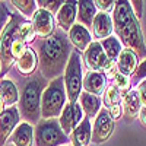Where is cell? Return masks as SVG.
Instances as JSON below:
<instances>
[{
    "mask_svg": "<svg viewBox=\"0 0 146 146\" xmlns=\"http://www.w3.org/2000/svg\"><path fill=\"white\" fill-rule=\"evenodd\" d=\"M34 47L38 56L40 73L44 76V79L53 80L62 76L73 51L66 32L56 28L51 36L35 41Z\"/></svg>",
    "mask_w": 146,
    "mask_h": 146,
    "instance_id": "6da1fadb",
    "label": "cell"
},
{
    "mask_svg": "<svg viewBox=\"0 0 146 146\" xmlns=\"http://www.w3.org/2000/svg\"><path fill=\"white\" fill-rule=\"evenodd\" d=\"M113 23L117 38L124 45L135 53L139 58H146V44L140 29L139 19L135 16L130 6V2L118 0L113 12Z\"/></svg>",
    "mask_w": 146,
    "mask_h": 146,
    "instance_id": "7a4b0ae2",
    "label": "cell"
},
{
    "mask_svg": "<svg viewBox=\"0 0 146 146\" xmlns=\"http://www.w3.org/2000/svg\"><path fill=\"white\" fill-rule=\"evenodd\" d=\"M45 79L41 73L28 79L21 89L19 96V113L22 118L32 124H38L41 120V95L44 91Z\"/></svg>",
    "mask_w": 146,
    "mask_h": 146,
    "instance_id": "3957f363",
    "label": "cell"
},
{
    "mask_svg": "<svg viewBox=\"0 0 146 146\" xmlns=\"http://www.w3.org/2000/svg\"><path fill=\"white\" fill-rule=\"evenodd\" d=\"M67 104L64 78L60 76L48 82L41 95V117L44 120L57 118Z\"/></svg>",
    "mask_w": 146,
    "mask_h": 146,
    "instance_id": "277c9868",
    "label": "cell"
},
{
    "mask_svg": "<svg viewBox=\"0 0 146 146\" xmlns=\"http://www.w3.org/2000/svg\"><path fill=\"white\" fill-rule=\"evenodd\" d=\"M27 19L21 16L19 13H12L6 27L3 28L0 34V66H2V73H0V79H3L5 75H7L10 67L13 66L15 58L12 56V44H13L16 31L21 23H23Z\"/></svg>",
    "mask_w": 146,
    "mask_h": 146,
    "instance_id": "5b68a950",
    "label": "cell"
},
{
    "mask_svg": "<svg viewBox=\"0 0 146 146\" xmlns=\"http://www.w3.org/2000/svg\"><path fill=\"white\" fill-rule=\"evenodd\" d=\"M64 88L67 94V101L75 104L79 101L83 92V73H82V56L80 51L73 50L64 70Z\"/></svg>",
    "mask_w": 146,
    "mask_h": 146,
    "instance_id": "8992f818",
    "label": "cell"
},
{
    "mask_svg": "<svg viewBox=\"0 0 146 146\" xmlns=\"http://www.w3.org/2000/svg\"><path fill=\"white\" fill-rule=\"evenodd\" d=\"M69 136L60 127L57 118L40 120L34 129V145L35 146H64L69 145Z\"/></svg>",
    "mask_w": 146,
    "mask_h": 146,
    "instance_id": "52a82bcc",
    "label": "cell"
},
{
    "mask_svg": "<svg viewBox=\"0 0 146 146\" xmlns=\"http://www.w3.org/2000/svg\"><path fill=\"white\" fill-rule=\"evenodd\" d=\"M115 129V121L111 118L108 110L102 108L100 114L96 115V118L94 120V126H92V140L91 143L95 145H102L105 143L111 135L114 133Z\"/></svg>",
    "mask_w": 146,
    "mask_h": 146,
    "instance_id": "ba28073f",
    "label": "cell"
},
{
    "mask_svg": "<svg viewBox=\"0 0 146 146\" xmlns=\"http://www.w3.org/2000/svg\"><path fill=\"white\" fill-rule=\"evenodd\" d=\"M83 118H85V113H83L79 101L75 104H70L67 101V104L64 105L62 114L58 117V123H60V127L63 129V131L69 136L82 123Z\"/></svg>",
    "mask_w": 146,
    "mask_h": 146,
    "instance_id": "9c48e42d",
    "label": "cell"
},
{
    "mask_svg": "<svg viewBox=\"0 0 146 146\" xmlns=\"http://www.w3.org/2000/svg\"><path fill=\"white\" fill-rule=\"evenodd\" d=\"M31 22L34 25L36 38H40V40H45L48 36H51L56 31V22H54L53 13H50V12H47L44 9L36 10Z\"/></svg>",
    "mask_w": 146,
    "mask_h": 146,
    "instance_id": "30bf717a",
    "label": "cell"
},
{
    "mask_svg": "<svg viewBox=\"0 0 146 146\" xmlns=\"http://www.w3.org/2000/svg\"><path fill=\"white\" fill-rule=\"evenodd\" d=\"M83 62L88 72H102L108 58L100 41H92V44L83 53Z\"/></svg>",
    "mask_w": 146,
    "mask_h": 146,
    "instance_id": "8fae6325",
    "label": "cell"
},
{
    "mask_svg": "<svg viewBox=\"0 0 146 146\" xmlns=\"http://www.w3.org/2000/svg\"><path fill=\"white\" fill-rule=\"evenodd\" d=\"M21 113L18 107L7 108L6 111L0 115V146H5L9 137L13 135L15 129L21 124L19 123Z\"/></svg>",
    "mask_w": 146,
    "mask_h": 146,
    "instance_id": "7c38bea8",
    "label": "cell"
},
{
    "mask_svg": "<svg viewBox=\"0 0 146 146\" xmlns=\"http://www.w3.org/2000/svg\"><path fill=\"white\" fill-rule=\"evenodd\" d=\"M76 19H78V2H64L56 15L57 27L67 34L72 29V27L75 25Z\"/></svg>",
    "mask_w": 146,
    "mask_h": 146,
    "instance_id": "4fadbf2b",
    "label": "cell"
},
{
    "mask_svg": "<svg viewBox=\"0 0 146 146\" xmlns=\"http://www.w3.org/2000/svg\"><path fill=\"white\" fill-rule=\"evenodd\" d=\"M38 66V56L32 47H28L27 51L21 56V58L16 60V70L22 78H32Z\"/></svg>",
    "mask_w": 146,
    "mask_h": 146,
    "instance_id": "5bb4252c",
    "label": "cell"
},
{
    "mask_svg": "<svg viewBox=\"0 0 146 146\" xmlns=\"http://www.w3.org/2000/svg\"><path fill=\"white\" fill-rule=\"evenodd\" d=\"M114 31V23H113V16L110 13H104V12H98L94 19L92 25V32L95 40H105L108 36L113 35Z\"/></svg>",
    "mask_w": 146,
    "mask_h": 146,
    "instance_id": "9a60e30c",
    "label": "cell"
},
{
    "mask_svg": "<svg viewBox=\"0 0 146 146\" xmlns=\"http://www.w3.org/2000/svg\"><path fill=\"white\" fill-rule=\"evenodd\" d=\"M107 78L102 72H88L83 78V91L95 96L104 95L107 89Z\"/></svg>",
    "mask_w": 146,
    "mask_h": 146,
    "instance_id": "2e32d148",
    "label": "cell"
},
{
    "mask_svg": "<svg viewBox=\"0 0 146 146\" xmlns=\"http://www.w3.org/2000/svg\"><path fill=\"white\" fill-rule=\"evenodd\" d=\"M69 36V41L70 44L76 48L78 51H86V48L92 44V38H91V34H89V29H86L83 25L80 23H75L72 27V29L69 31L67 34Z\"/></svg>",
    "mask_w": 146,
    "mask_h": 146,
    "instance_id": "e0dca14e",
    "label": "cell"
},
{
    "mask_svg": "<svg viewBox=\"0 0 146 146\" xmlns=\"http://www.w3.org/2000/svg\"><path fill=\"white\" fill-rule=\"evenodd\" d=\"M139 66V57L133 53L129 48H123V51L120 53L118 58H117V70L121 75L130 76L135 73V70Z\"/></svg>",
    "mask_w": 146,
    "mask_h": 146,
    "instance_id": "ac0fdd59",
    "label": "cell"
},
{
    "mask_svg": "<svg viewBox=\"0 0 146 146\" xmlns=\"http://www.w3.org/2000/svg\"><path fill=\"white\" fill-rule=\"evenodd\" d=\"M72 145L75 146H88L92 140V127H91V118L85 115L82 123L73 130L70 135Z\"/></svg>",
    "mask_w": 146,
    "mask_h": 146,
    "instance_id": "d6986e66",
    "label": "cell"
},
{
    "mask_svg": "<svg viewBox=\"0 0 146 146\" xmlns=\"http://www.w3.org/2000/svg\"><path fill=\"white\" fill-rule=\"evenodd\" d=\"M10 143L13 146H32L34 145V129L29 123H21L13 135L10 136Z\"/></svg>",
    "mask_w": 146,
    "mask_h": 146,
    "instance_id": "ffe728a7",
    "label": "cell"
},
{
    "mask_svg": "<svg viewBox=\"0 0 146 146\" xmlns=\"http://www.w3.org/2000/svg\"><path fill=\"white\" fill-rule=\"evenodd\" d=\"M79 104H80V107L83 110L85 115L89 117V118H96V115H98L100 111L102 110L101 108L102 102H101L100 96H95V95H92L89 92H85V91L80 94Z\"/></svg>",
    "mask_w": 146,
    "mask_h": 146,
    "instance_id": "44dd1931",
    "label": "cell"
},
{
    "mask_svg": "<svg viewBox=\"0 0 146 146\" xmlns=\"http://www.w3.org/2000/svg\"><path fill=\"white\" fill-rule=\"evenodd\" d=\"M96 7L94 2L89 0H80L78 2V21L85 28H91L94 25V19L96 16Z\"/></svg>",
    "mask_w": 146,
    "mask_h": 146,
    "instance_id": "7402d4cb",
    "label": "cell"
},
{
    "mask_svg": "<svg viewBox=\"0 0 146 146\" xmlns=\"http://www.w3.org/2000/svg\"><path fill=\"white\" fill-rule=\"evenodd\" d=\"M0 96L3 98L6 108H12L19 102V92L12 79H0Z\"/></svg>",
    "mask_w": 146,
    "mask_h": 146,
    "instance_id": "603a6c76",
    "label": "cell"
},
{
    "mask_svg": "<svg viewBox=\"0 0 146 146\" xmlns=\"http://www.w3.org/2000/svg\"><path fill=\"white\" fill-rule=\"evenodd\" d=\"M123 110L124 114L129 120H133L139 117L140 110H142V104H140V98L137 89H130V92H127L123 98Z\"/></svg>",
    "mask_w": 146,
    "mask_h": 146,
    "instance_id": "cb8c5ba5",
    "label": "cell"
},
{
    "mask_svg": "<svg viewBox=\"0 0 146 146\" xmlns=\"http://www.w3.org/2000/svg\"><path fill=\"white\" fill-rule=\"evenodd\" d=\"M101 45H102L104 51H105V56H107V58L110 60V62H117L120 53L123 51V47H121L123 44L120 42V40L115 38L114 35H111V36H108V38L102 40Z\"/></svg>",
    "mask_w": 146,
    "mask_h": 146,
    "instance_id": "d4e9b609",
    "label": "cell"
},
{
    "mask_svg": "<svg viewBox=\"0 0 146 146\" xmlns=\"http://www.w3.org/2000/svg\"><path fill=\"white\" fill-rule=\"evenodd\" d=\"M13 5L19 13L25 15V16H34L35 12L38 10V5H36L35 0H12L10 2Z\"/></svg>",
    "mask_w": 146,
    "mask_h": 146,
    "instance_id": "484cf974",
    "label": "cell"
},
{
    "mask_svg": "<svg viewBox=\"0 0 146 146\" xmlns=\"http://www.w3.org/2000/svg\"><path fill=\"white\" fill-rule=\"evenodd\" d=\"M121 96H123L121 92L114 86V85H110V86H107V89L104 92V107L108 110V108H111L113 105L121 104V101H123Z\"/></svg>",
    "mask_w": 146,
    "mask_h": 146,
    "instance_id": "4316f807",
    "label": "cell"
},
{
    "mask_svg": "<svg viewBox=\"0 0 146 146\" xmlns=\"http://www.w3.org/2000/svg\"><path fill=\"white\" fill-rule=\"evenodd\" d=\"M16 36H18V38H21L22 41H25L27 44L34 42L35 38H36V34H35V31H34L32 22L25 21L23 23H21L19 28H18V31H16Z\"/></svg>",
    "mask_w": 146,
    "mask_h": 146,
    "instance_id": "83f0119b",
    "label": "cell"
},
{
    "mask_svg": "<svg viewBox=\"0 0 146 146\" xmlns=\"http://www.w3.org/2000/svg\"><path fill=\"white\" fill-rule=\"evenodd\" d=\"M113 80H114V86L121 92V95H126L127 92H130V88H131V78L130 76L117 73Z\"/></svg>",
    "mask_w": 146,
    "mask_h": 146,
    "instance_id": "f1b7e54d",
    "label": "cell"
},
{
    "mask_svg": "<svg viewBox=\"0 0 146 146\" xmlns=\"http://www.w3.org/2000/svg\"><path fill=\"white\" fill-rule=\"evenodd\" d=\"M64 2H60V0H38L36 5H38V9H44L50 13H56L60 10V7L63 6Z\"/></svg>",
    "mask_w": 146,
    "mask_h": 146,
    "instance_id": "f546056e",
    "label": "cell"
},
{
    "mask_svg": "<svg viewBox=\"0 0 146 146\" xmlns=\"http://www.w3.org/2000/svg\"><path fill=\"white\" fill-rule=\"evenodd\" d=\"M27 48H28V47H27V42H25V41H22L21 38H18V36L15 35L13 44H12V56H13L15 62L21 58V56L27 51Z\"/></svg>",
    "mask_w": 146,
    "mask_h": 146,
    "instance_id": "4dcf8cb0",
    "label": "cell"
},
{
    "mask_svg": "<svg viewBox=\"0 0 146 146\" xmlns=\"http://www.w3.org/2000/svg\"><path fill=\"white\" fill-rule=\"evenodd\" d=\"M146 79V58L145 60H142V62L139 63V66H137V69L135 70V73L131 75V83H140L142 80H145Z\"/></svg>",
    "mask_w": 146,
    "mask_h": 146,
    "instance_id": "1f68e13d",
    "label": "cell"
},
{
    "mask_svg": "<svg viewBox=\"0 0 146 146\" xmlns=\"http://www.w3.org/2000/svg\"><path fill=\"white\" fill-rule=\"evenodd\" d=\"M94 3H95V7L100 9V12H104V13L114 12V7H115L114 0H95Z\"/></svg>",
    "mask_w": 146,
    "mask_h": 146,
    "instance_id": "d6a6232c",
    "label": "cell"
},
{
    "mask_svg": "<svg viewBox=\"0 0 146 146\" xmlns=\"http://www.w3.org/2000/svg\"><path fill=\"white\" fill-rule=\"evenodd\" d=\"M102 73L105 75L107 79H114L115 75L118 73V70H117V62H110V60H108L107 64L102 69Z\"/></svg>",
    "mask_w": 146,
    "mask_h": 146,
    "instance_id": "836d02e7",
    "label": "cell"
},
{
    "mask_svg": "<svg viewBox=\"0 0 146 146\" xmlns=\"http://www.w3.org/2000/svg\"><path fill=\"white\" fill-rule=\"evenodd\" d=\"M10 15H12V13L9 12V9L6 7V5H5L3 2H0V34H2L3 28L6 27V23H7Z\"/></svg>",
    "mask_w": 146,
    "mask_h": 146,
    "instance_id": "e575fe53",
    "label": "cell"
},
{
    "mask_svg": "<svg viewBox=\"0 0 146 146\" xmlns=\"http://www.w3.org/2000/svg\"><path fill=\"white\" fill-rule=\"evenodd\" d=\"M130 6H131V10L135 13V16L137 19H140L142 13H143V2H140V0H133V2H130Z\"/></svg>",
    "mask_w": 146,
    "mask_h": 146,
    "instance_id": "d590c367",
    "label": "cell"
},
{
    "mask_svg": "<svg viewBox=\"0 0 146 146\" xmlns=\"http://www.w3.org/2000/svg\"><path fill=\"white\" fill-rule=\"evenodd\" d=\"M108 113H110V115H111V118L115 121L123 115L124 110H123V107H121V104H118V105H113L111 108H108Z\"/></svg>",
    "mask_w": 146,
    "mask_h": 146,
    "instance_id": "8d00e7d4",
    "label": "cell"
},
{
    "mask_svg": "<svg viewBox=\"0 0 146 146\" xmlns=\"http://www.w3.org/2000/svg\"><path fill=\"white\" fill-rule=\"evenodd\" d=\"M137 94H139L142 107H146V79L142 80V82L137 85Z\"/></svg>",
    "mask_w": 146,
    "mask_h": 146,
    "instance_id": "74e56055",
    "label": "cell"
},
{
    "mask_svg": "<svg viewBox=\"0 0 146 146\" xmlns=\"http://www.w3.org/2000/svg\"><path fill=\"white\" fill-rule=\"evenodd\" d=\"M139 120H140V123L146 127V107H142L140 114H139Z\"/></svg>",
    "mask_w": 146,
    "mask_h": 146,
    "instance_id": "f35d334b",
    "label": "cell"
},
{
    "mask_svg": "<svg viewBox=\"0 0 146 146\" xmlns=\"http://www.w3.org/2000/svg\"><path fill=\"white\" fill-rule=\"evenodd\" d=\"M6 104H5V101H3V98H2V96H0V115H2L5 111H6Z\"/></svg>",
    "mask_w": 146,
    "mask_h": 146,
    "instance_id": "ab89813d",
    "label": "cell"
},
{
    "mask_svg": "<svg viewBox=\"0 0 146 146\" xmlns=\"http://www.w3.org/2000/svg\"><path fill=\"white\" fill-rule=\"evenodd\" d=\"M5 146H13V145H12V143H9V145H7V143H6V145H5Z\"/></svg>",
    "mask_w": 146,
    "mask_h": 146,
    "instance_id": "60d3db41",
    "label": "cell"
},
{
    "mask_svg": "<svg viewBox=\"0 0 146 146\" xmlns=\"http://www.w3.org/2000/svg\"><path fill=\"white\" fill-rule=\"evenodd\" d=\"M0 73H2V66H0Z\"/></svg>",
    "mask_w": 146,
    "mask_h": 146,
    "instance_id": "b9f144b4",
    "label": "cell"
},
{
    "mask_svg": "<svg viewBox=\"0 0 146 146\" xmlns=\"http://www.w3.org/2000/svg\"><path fill=\"white\" fill-rule=\"evenodd\" d=\"M64 146H72V145H64Z\"/></svg>",
    "mask_w": 146,
    "mask_h": 146,
    "instance_id": "7bdbcfd3",
    "label": "cell"
},
{
    "mask_svg": "<svg viewBox=\"0 0 146 146\" xmlns=\"http://www.w3.org/2000/svg\"><path fill=\"white\" fill-rule=\"evenodd\" d=\"M72 146H75V145H72Z\"/></svg>",
    "mask_w": 146,
    "mask_h": 146,
    "instance_id": "ee69618b",
    "label": "cell"
}]
</instances>
